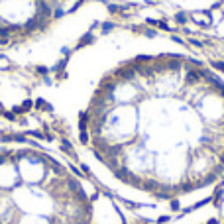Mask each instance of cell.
<instances>
[{"mask_svg": "<svg viewBox=\"0 0 224 224\" xmlns=\"http://www.w3.org/2000/svg\"><path fill=\"white\" fill-rule=\"evenodd\" d=\"M75 163L141 214L199 208L224 183V73L153 32L104 34L47 88Z\"/></svg>", "mask_w": 224, "mask_h": 224, "instance_id": "obj_1", "label": "cell"}, {"mask_svg": "<svg viewBox=\"0 0 224 224\" xmlns=\"http://www.w3.org/2000/svg\"><path fill=\"white\" fill-rule=\"evenodd\" d=\"M0 224H126V216L63 153L28 138H2Z\"/></svg>", "mask_w": 224, "mask_h": 224, "instance_id": "obj_2", "label": "cell"}, {"mask_svg": "<svg viewBox=\"0 0 224 224\" xmlns=\"http://www.w3.org/2000/svg\"><path fill=\"white\" fill-rule=\"evenodd\" d=\"M222 211H224V183H222Z\"/></svg>", "mask_w": 224, "mask_h": 224, "instance_id": "obj_3", "label": "cell"}]
</instances>
